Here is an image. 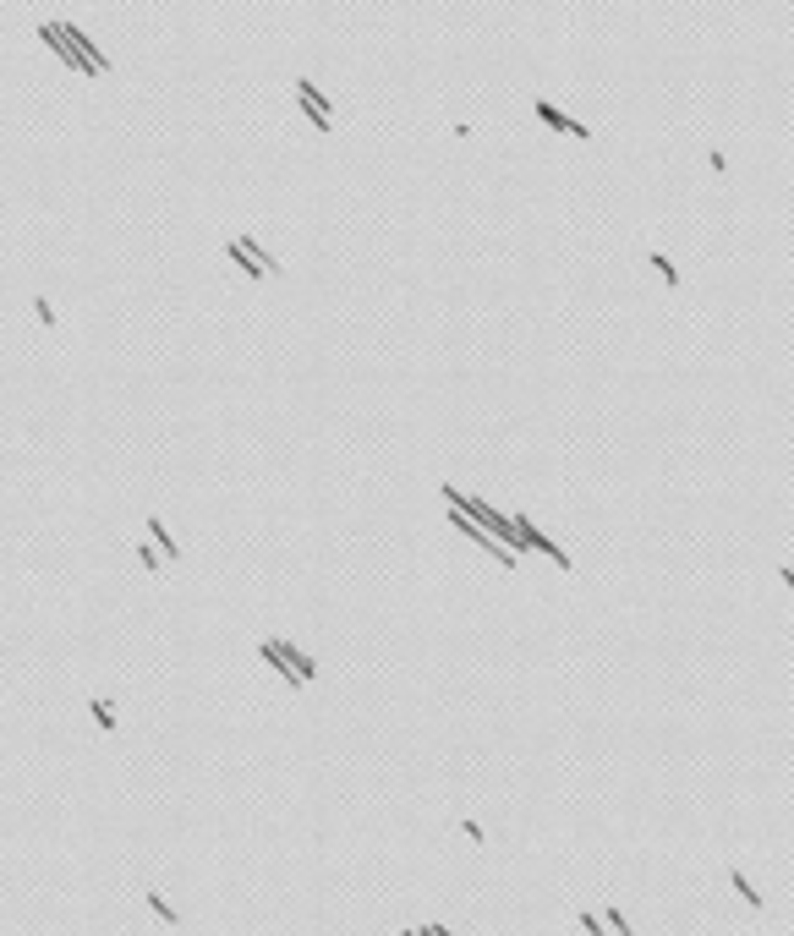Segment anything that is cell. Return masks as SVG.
I'll list each match as a JSON object with an SVG mask.
<instances>
[{
  "label": "cell",
  "instance_id": "obj_1",
  "mask_svg": "<svg viewBox=\"0 0 794 936\" xmlns=\"http://www.w3.org/2000/svg\"><path fill=\"white\" fill-rule=\"evenodd\" d=\"M509 520H515V531H520V542H526V548H537L542 559H554L559 570H570V553H565V548H554V542H548V537H542V531H537L526 515H509Z\"/></svg>",
  "mask_w": 794,
  "mask_h": 936
},
{
  "label": "cell",
  "instance_id": "obj_2",
  "mask_svg": "<svg viewBox=\"0 0 794 936\" xmlns=\"http://www.w3.org/2000/svg\"><path fill=\"white\" fill-rule=\"evenodd\" d=\"M537 121H542V126H554V132H565V137H580V143H586V137H597L592 126H580L576 115H565V110H554L548 99H537Z\"/></svg>",
  "mask_w": 794,
  "mask_h": 936
},
{
  "label": "cell",
  "instance_id": "obj_3",
  "mask_svg": "<svg viewBox=\"0 0 794 936\" xmlns=\"http://www.w3.org/2000/svg\"><path fill=\"white\" fill-rule=\"evenodd\" d=\"M728 881H734V892H739V898H745V904H750V909H767V898H762V892H756V881H750V876H745V870H739V865H734V870H728Z\"/></svg>",
  "mask_w": 794,
  "mask_h": 936
},
{
  "label": "cell",
  "instance_id": "obj_4",
  "mask_svg": "<svg viewBox=\"0 0 794 936\" xmlns=\"http://www.w3.org/2000/svg\"><path fill=\"white\" fill-rule=\"evenodd\" d=\"M280 651H285V657H290V668H296L301 679H318V662H312L307 651H296V647H290V641H280Z\"/></svg>",
  "mask_w": 794,
  "mask_h": 936
},
{
  "label": "cell",
  "instance_id": "obj_5",
  "mask_svg": "<svg viewBox=\"0 0 794 936\" xmlns=\"http://www.w3.org/2000/svg\"><path fill=\"white\" fill-rule=\"evenodd\" d=\"M148 537H153V548H164V559H181V548L170 542V531H164V520H148Z\"/></svg>",
  "mask_w": 794,
  "mask_h": 936
},
{
  "label": "cell",
  "instance_id": "obj_6",
  "mask_svg": "<svg viewBox=\"0 0 794 936\" xmlns=\"http://www.w3.org/2000/svg\"><path fill=\"white\" fill-rule=\"evenodd\" d=\"M143 898H148V909H153V915H159L164 926H181V920H176V909H170V904H164L159 892H143Z\"/></svg>",
  "mask_w": 794,
  "mask_h": 936
},
{
  "label": "cell",
  "instance_id": "obj_7",
  "mask_svg": "<svg viewBox=\"0 0 794 936\" xmlns=\"http://www.w3.org/2000/svg\"><path fill=\"white\" fill-rule=\"evenodd\" d=\"M647 263H652V269H657V274H663V280H668V285H679V269H674V263H668L663 252H652Z\"/></svg>",
  "mask_w": 794,
  "mask_h": 936
},
{
  "label": "cell",
  "instance_id": "obj_8",
  "mask_svg": "<svg viewBox=\"0 0 794 936\" xmlns=\"http://www.w3.org/2000/svg\"><path fill=\"white\" fill-rule=\"evenodd\" d=\"M88 712H93V723H99V728H115V712H110V701H93Z\"/></svg>",
  "mask_w": 794,
  "mask_h": 936
},
{
  "label": "cell",
  "instance_id": "obj_9",
  "mask_svg": "<svg viewBox=\"0 0 794 936\" xmlns=\"http://www.w3.org/2000/svg\"><path fill=\"white\" fill-rule=\"evenodd\" d=\"M33 312H39V323H44V329H55V307H50L44 296H33Z\"/></svg>",
  "mask_w": 794,
  "mask_h": 936
},
{
  "label": "cell",
  "instance_id": "obj_10",
  "mask_svg": "<svg viewBox=\"0 0 794 936\" xmlns=\"http://www.w3.org/2000/svg\"><path fill=\"white\" fill-rule=\"evenodd\" d=\"M460 832H466V838H471V843H477V849H482V843H488V832H482V827H477V821H460Z\"/></svg>",
  "mask_w": 794,
  "mask_h": 936
},
{
  "label": "cell",
  "instance_id": "obj_11",
  "mask_svg": "<svg viewBox=\"0 0 794 936\" xmlns=\"http://www.w3.org/2000/svg\"><path fill=\"white\" fill-rule=\"evenodd\" d=\"M608 926H614V931H619V936H630V920H625L619 909H608Z\"/></svg>",
  "mask_w": 794,
  "mask_h": 936
},
{
  "label": "cell",
  "instance_id": "obj_12",
  "mask_svg": "<svg viewBox=\"0 0 794 936\" xmlns=\"http://www.w3.org/2000/svg\"><path fill=\"white\" fill-rule=\"evenodd\" d=\"M580 926H586V936H608L603 926H597V915H580Z\"/></svg>",
  "mask_w": 794,
  "mask_h": 936
}]
</instances>
